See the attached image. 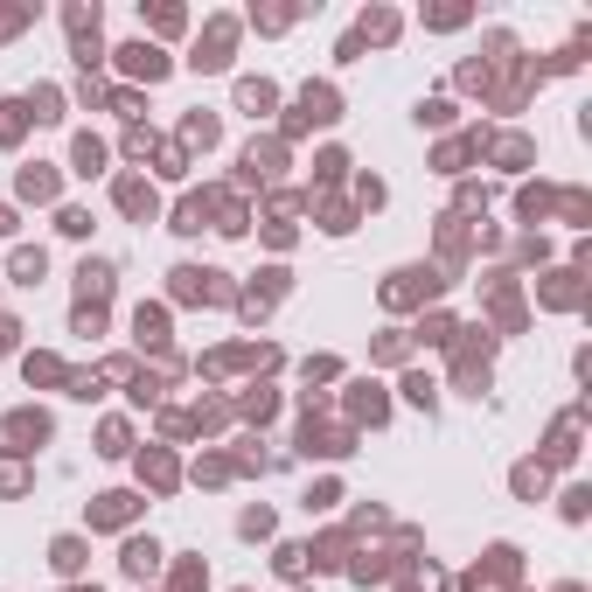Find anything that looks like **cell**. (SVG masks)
Segmentation results:
<instances>
[{"mask_svg": "<svg viewBox=\"0 0 592 592\" xmlns=\"http://www.w3.org/2000/svg\"><path fill=\"white\" fill-rule=\"evenodd\" d=\"M126 571H133V579H154V571H161V543L133 537V543H126Z\"/></svg>", "mask_w": 592, "mask_h": 592, "instance_id": "18", "label": "cell"}, {"mask_svg": "<svg viewBox=\"0 0 592 592\" xmlns=\"http://www.w3.org/2000/svg\"><path fill=\"white\" fill-rule=\"evenodd\" d=\"M571 439H579V411H571V418H558V426H551V446H543V453H551V460H571V453H579V446H571Z\"/></svg>", "mask_w": 592, "mask_h": 592, "instance_id": "23", "label": "cell"}, {"mask_svg": "<svg viewBox=\"0 0 592 592\" xmlns=\"http://www.w3.org/2000/svg\"><path fill=\"white\" fill-rule=\"evenodd\" d=\"M22 202H56V167L49 161H28L22 167Z\"/></svg>", "mask_w": 592, "mask_h": 592, "instance_id": "13", "label": "cell"}, {"mask_svg": "<svg viewBox=\"0 0 592 592\" xmlns=\"http://www.w3.org/2000/svg\"><path fill=\"white\" fill-rule=\"evenodd\" d=\"M49 565H56V571H63V579H70V571H77V565H84V543H77V537H56V551H49Z\"/></svg>", "mask_w": 592, "mask_h": 592, "instance_id": "27", "label": "cell"}, {"mask_svg": "<svg viewBox=\"0 0 592 592\" xmlns=\"http://www.w3.org/2000/svg\"><path fill=\"white\" fill-rule=\"evenodd\" d=\"M22 133H28V112H22V98H0V147H14Z\"/></svg>", "mask_w": 592, "mask_h": 592, "instance_id": "22", "label": "cell"}, {"mask_svg": "<svg viewBox=\"0 0 592 592\" xmlns=\"http://www.w3.org/2000/svg\"><path fill=\"white\" fill-rule=\"evenodd\" d=\"M139 495H126V488H112V495H98L91 502V530H119V523H133Z\"/></svg>", "mask_w": 592, "mask_h": 592, "instance_id": "7", "label": "cell"}, {"mask_svg": "<svg viewBox=\"0 0 592 592\" xmlns=\"http://www.w3.org/2000/svg\"><path fill=\"white\" fill-rule=\"evenodd\" d=\"M105 63H119L133 84H161L167 77V49H161V42H147V35H139V42H119Z\"/></svg>", "mask_w": 592, "mask_h": 592, "instance_id": "3", "label": "cell"}, {"mask_svg": "<svg viewBox=\"0 0 592 592\" xmlns=\"http://www.w3.org/2000/svg\"><path fill=\"white\" fill-rule=\"evenodd\" d=\"M432 286H439V279H432V272H398V279H390V286H383V300H390V307H404V300L432 293Z\"/></svg>", "mask_w": 592, "mask_h": 592, "instance_id": "17", "label": "cell"}, {"mask_svg": "<svg viewBox=\"0 0 592 592\" xmlns=\"http://www.w3.org/2000/svg\"><path fill=\"white\" fill-rule=\"evenodd\" d=\"M488 147H495V161H502V167H523L530 154H537V147H530L523 133H509V139H488Z\"/></svg>", "mask_w": 592, "mask_h": 592, "instance_id": "24", "label": "cell"}, {"mask_svg": "<svg viewBox=\"0 0 592 592\" xmlns=\"http://www.w3.org/2000/svg\"><path fill=\"white\" fill-rule=\"evenodd\" d=\"M216 133H223L216 112H189V119H182V139H189V147H216Z\"/></svg>", "mask_w": 592, "mask_h": 592, "instance_id": "21", "label": "cell"}, {"mask_svg": "<svg viewBox=\"0 0 592 592\" xmlns=\"http://www.w3.org/2000/svg\"><path fill=\"white\" fill-rule=\"evenodd\" d=\"M210 210H216V195H189V202H182V210H175V230H202V223H210Z\"/></svg>", "mask_w": 592, "mask_h": 592, "instance_id": "20", "label": "cell"}, {"mask_svg": "<svg viewBox=\"0 0 592 592\" xmlns=\"http://www.w3.org/2000/svg\"><path fill=\"white\" fill-rule=\"evenodd\" d=\"M139 342H167V314H161V307H139Z\"/></svg>", "mask_w": 592, "mask_h": 592, "instance_id": "30", "label": "cell"}, {"mask_svg": "<svg viewBox=\"0 0 592 592\" xmlns=\"http://www.w3.org/2000/svg\"><path fill=\"white\" fill-rule=\"evenodd\" d=\"M70 592H98V586H70Z\"/></svg>", "mask_w": 592, "mask_h": 592, "instance_id": "44", "label": "cell"}, {"mask_svg": "<svg viewBox=\"0 0 592 592\" xmlns=\"http://www.w3.org/2000/svg\"><path fill=\"white\" fill-rule=\"evenodd\" d=\"M139 474H154V488H175V460L154 453V460H139Z\"/></svg>", "mask_w": 592, "mask_h": 592, "instance_id": "35", "label": "cell"}, {"mask_svg": "<svg viewBox=\"0 0 592 592\" xmlns=\"http://www.w3.org/2000/svg\"><path fill=\"white\" fill-rule=\"evenodd\" d=\"M139 22L154 28V35H182V28H189V7H175V0H161V7H139Z\"/></svg>", "mask_w": 592, "mask_h": 592, "instance_id": "16", "label": "cell"}, {"mask_svg": "<svg viewBox=\"0 0 592 592\" xmlns=\"http://www.w3.org/2000/svg\"><path fill=\"white\" fill-rule=\"evenodd\" d=\"M398 14H390V7H363V22H355L349 28V35H355V42H363V49H383V42H398Z\"/></svg>", "mask_w": 592, "mask_h": 592, "instance_id": "6", "label": "cell"}, {"mask_svg": "<svg viewBox=\"0 0 592 592\" xmlns=\"http://www.w3.org/2000/svg\"><path fill=\"white\" fill-rule=\"evenodd\" d=\"M342 167H349V161H342V154H335V147H327L321 161H314V175H321V182H335V175H342Z\"/></svg>", "mask_w": 592, "mask_h": 592, "instance_id": "41", "label": "cell"}, {"mask_svg": "<svg viewBox=\"0 0 592 592\" xmlns=\"http://www.w3.org/2000/svg\"><path fill=\"white\" fill-rule=\"evenodd\" d=\"M516 495H543V467H537V460L516 467Z\"/></svg>", "mask_w": 592, "mask_h": 592, "instance_id": "33", "label": "cell"}, {"mask_svg": "<svg viewBox=\"0 0 592 592\" xmlns=\"http://www.w3.org/2000/svg\"><path fill=\"white\" fill-rule=\"evenodd\" d=\"M175 300H230V286H223V272H210V265H182L175 272Z\"/></svg>", "mask_w": 592, "mask_h": 592, "instance_id": "5", "label": "cell"}, {"mask_svg": "<svg viewBox=\"0 0 592 592\" xmlns=\"http://www.w3.org/2000/svg\"><path fill=\"white\" fill-rule=\"evenodd\" d=\"M77 293H84V307H98V300L112 293V265L105 258H84L77 265Z\"/></svg>", "mask_w": 592, "mask_h": 592, "instance_id": "12", "label": "cell"}, {"mask_svg": "<svg viewBox=\"0 0 592 592\" xmlns=\"http://www.w3.org/2000/svg\"><path fill=\"white\" fill-rule=\"evenodd\" d=\"M342 119V98H335V84H307L300 91L293 119H286V133H307V126H335Z\"/></svg>", "mask_w": 592, "mask_h": 592, "instance_id": "4", "label": "cell"}, {"mask_svg": "<svg viewBox=\"0 0 592 592\" xmlns=\"http://www.w3.org/2000/svg\"><path fill=\"white\" fill-rule=\"evenodd\" d=\"M56 377H63V370H56L49 355H28V383H56Z\"/></svg>", "mask_w": 592, "mask_h": 592, "instance_id": "38", "label": "cell"}, {"mask_svg": "<svg viewBox=\"0 0 592 592\" xmlns=\"http://www.w3.org/2000/svg\"><path fill=\"white\" fill-rule=\"evenodd\" d=\"M28 22H35V7H28V0H22V7H0V42H14Z\"/></svg>", "mask_w": 592, "mask_h": 592, "instance_id": "28", "label": "cell"}, {"mask_svg": "<svg viewBox=\"0 0 592 592\" xmlns=\"http://www.w3.org/2000/svg\"><path fill=\"white\" fill-rule=\"evenodd\" d=\"M154 147H161V139L147 133V126H133V133H126V154H133V161H147V154H154Z\"/></svg>", "mask_w": 592, "mask_h": 592, "instance_id": "37", "label": "cell"}, {"mask_svg": "<svg viewBox=\"0 0 592 592\" xmlns=\"http://www.w3.org/2000/svg\"><path fill=\"white\" fill-rule=\"evenodd\" d=\"M63 28H70V56H77V70L91 77V70L112 56L105 35H98V0H91V7H84V0H70V7H63Z\"/></svg>", "mask_w": 592, "mask_h": 592, "instance_id": "1", "label": "cell"}, {"mask_svg": "<svg viewBox=\"0 0 592 592\" xmlns=\"http://www.w3.org/2000/svg\"><path fill=\"white\" fill-rule=\"evenodd\" d=\"M404 398L418 404V411H432V404H439V383H426V377H404Z\"/></svg>", "mask_w": 592, "mask_h": 592, "instance_id": "32", "label": "cell"}, {"mask_svg": "<svg viewBox=\"0 0 592 592\" xmlns=\"http://www.w3.org/2000/svg\"><path fill=\"white\" fill-rule=\"evenodd\" d=\"M112 112H119V119H139V91H112Z\"/></svg>", "mask_w": 592, "mask_h": 592, "instance_id": "40", "label": "cell"}, {"mask_svg": "<svg viewBox=\"0 0 592 592\" xmlns=\"http://www.w3.org/2000/svg\"><path fill=\"white\" fill-rule=\"evenodd\" d=\"M0 349H14V327H7V321H0Z\"/></svg>", "mask_w": 592, "mask_h": 592, "instance_id": "42", "label": "cell"}, {"mask_svg": "<svg viewBox=\"0 0 592 592\" xmlns=\"http://www.w3.org/2000/svg\"><path fill=\"white\" fill-rule=\"evenodd\" d=\"M22 112H28V119H42V126H56V119H63V91H56V84H35V91L22 98Z\"/></svg>", "mask_w": 592, "mask_h": 592, "instance_id": "14", "label": "cell"}, {"mask_svg": "<svg viewBox=\"0 0 592 592\" xmlns=\"http://www.w3.org/2000/svg\"><path fill=\"white\" fill-rule=\"evenodd\" d=\"M349 411H355V418H370V426H383V411H390V404H383L377 383H355V390H349Z\"/></svg>", "mask_w": 592, "mask_h": 592, "instance_id": "19", "label": "cell"}, {"mask_svg": "<svg viewBox=\"0 0 592 592\" xmlns=\"http://www.w3.org/2000/svg\"><path fill=\"white\" fill-rule=\"evenodd\" d=\"M279 161H286V147H279V139H251V147H244V182H272Z\"/></svg>", "mask_w": 592, "mask_h": 592, "instance_id": "9", "label": "cell"}, {"mask_svg": "<svg viewBox=\"0 0 592 592\" xmlns=\"http://www.w3.org/2000/svg\"><path fill=\"white\" fill-rule=\"evenodd\" d=\"M105 161H112V147H105L98 133H77V139H70V167H77L84 182H98V175H105Z\"/></svg>", "mask_w": 592, "mask_h": 592, "instance_id": "8", "label": "cell"}, {"mask_svg": "<svg viewBox=\"0 0 592 592\" xmlns=\"http://www.w3.org/2000/svg\"><path fill=\"white\" fill-rule=\"evenodd\" d=\"M272 565L286 571V579H300V571H307V551H300V543H279V558H272Z\"/></svg>", "mask_w": 592, "mask_h": 592, "instance_id": "34", "label": "cell"}, {"mask_svg": "<svg viewBox=\"0 0 592 592\" xmlns=\"http://www.w3.org/2000/svg\"><path fill=\"white\" fill-rule=\"evenodd\" d=\"M272 105H279V91H272L265 77H244V84H238V112H251V119H265Z\"/></svg>", "mask_w": 592, "mask_h": 592, "instance_id": "15", "label": "cell"}, {"mask_svg": "<svg viewBox=\"0 0 592 592\" xmlns=\"http://www.w3.org/2000/svg\"><path fill=\"white\" fill-rule=\"evenodd\" d=\"M543 210H551V189H523V216H530V223H537Z\"/></svg>", "mask_w": 592, "mask_h": 592, "instance_id": "39", "label": "cell"}, {"mask_svg": "<svg viewBox=\"0 0 592 592\" xmlns=\"http://www.w3.org/2000/svg\"><path fill=\"white\" fill-rule=\"evenodd\" d=\"M42 272H49V258H42V244H35V251H14V279H22V286H35Z\"/></svg>", "mask_w": 592, "mask_h": 592, "instance_id": "26", "label": "cell"}, {"mask_svg": "<svg viewBox=\"0 0 592 592\" xmlns=\"http://www.w3.org/2000/svg\"><path fill=\"white\" fill-rule=\"evenodd\" d=\"M7 230H14V210H0V238H7Z\"/></svg>", "mask_w": 592, "mask_h": 592, "instance_id": "43", "label": "cell"}, {"mask_svg": "<svg viewBox=\"0 0 592 592\" xmlns=\"http://www.w3.org/2000/svg\"><path fill=\"white\" fill-rule=\"evenodd\" d=\"M0 439H14V453H28V446L49 439V418H42V411H14V418L0 426Z\"/></svg>", "mask_w": 592, "mask_h": 592, "instance_id": "10", "label": "cell"}, {"mask_svg": "<svg viewBox=\"0 0 592 592\" xmlns=\"http://www.w3.org/2000/svg\"><path fill=\"white\" fill-rule=\"evenodd\" d=\"M126 439H133V432H126L119 418H112V426L98 432V453H105V460H119V453H126Z\"/></svg>", "mask_w": 592, "mask_h": 592, "instance_id": "31", "label": "cell"}, {"mask_svg": "<svg viewBox=\"0 0 592 592\" xmlns=\"http://www.w3.org/2000/svg\"><path fill=\"white\" fill-rule=\"evenodd\" d=\"M112 195H119V210H126V216H139V223L161 210V202H154V182H139V175H126V182H119Z\"/></svg>", "mask_w": 592, "mask_h": 592, "instance_id": "11", "label": "cell"}, {"mask_svg": "<svg viewBox=\"0 0 592 592\" xmlns=\"http://www.w3.org/2000/svg\"><path fill=\"white\" fill-rule=\"evenodd\" d=\"M230 56H238V14H216L202 35H195V70H230Z\"/></svg>", "mask_w": 592, "mask_h": 592, "instance_id": "2", "label": "cell"}, {"mask_svg": "<svg viewBox=\"0 0 592 592\" xmlns=\"http://www.w3.org/2000/svg\"><path fill=\"white\" fill-rule=\"evenodd\" d=\"M418 126H453V98H418Z\"/></svg>", "mask_w": 592, "mask_h": 592, "instance_id": "29", "label": "cell"}, {"mask_svg": "<svg viewBox=\"0 0 592 592\" xmlns=\"http://www.w3.org/2000/svg\"><path fill=\"white\" fill-rule=\"evenodd\" d=\"M293 22H300V7H251V28H265V35H279Z\"/></svg>", "mask_w": 592, "mask_h": 592, "instance_id": "25", "label": "cell"}, {"mask_svg": "<svg viewBox=\"0 0 592 592\" xmlns=\"http://www.w3.org/2000/svg\"><path fill=\"white\" fill-rule=\"evenodd\" d=\"M426 28H467V7H426Z\"/></svg>", "mask_w": 592, "mask_h": 592, "instance_id": "36", "label": "cell"}]
</instances>
